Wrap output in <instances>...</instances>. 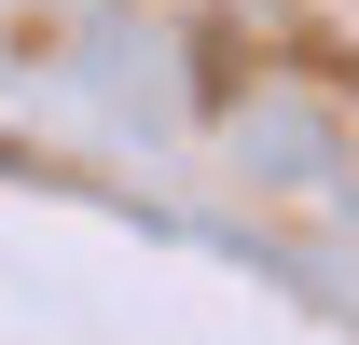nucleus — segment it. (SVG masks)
<instances>
[]
</instances>
